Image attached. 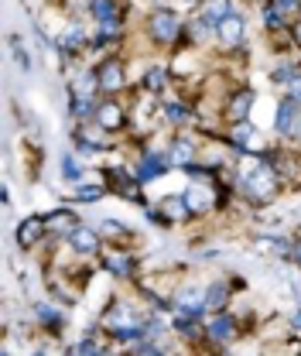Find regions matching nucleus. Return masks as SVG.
I'll use <instances>...</instances> for the list:
<instances>
[{
    "mask_svg": "<svg viewBox=\"0 0 301 356\" xmlns=\"http://www.w3.org/2000/svg\"><path fill=\"white\" fill-rule=\"evenodd\" d=\"M260 21H263V28H270V31H281V28L288 24V21H284V17H281L274 7H270V3L263 7V17H260Z\"/></svg>",
    "mask_w": 301,
    "mask_h": 356,
    "instance_id": "38",
    "label": "nucleus"
},
{
    "mask_svg": "<svg viewBox=\"0 0 301 356\" xmlns=\"http://www.w3.org/2000/svg\"><path fill=\"white\" fill-rule=\"evenodd\" d=\"M147 31L158 44H174L181 38V21H178V14L172 7H154V14L147 21Z\"/></svg>",
    "mask_w": 301,
    "mask_h": 356,
    "instance_id": "4",
    "label": "nucleus"
},
{
    "mask_svg": "<svg viewBox=\"0 0 301 356\" xmlns=\"http://www.w3.org/2000/svg\"><path fill=\"white\" fill-rule=\"evenodd\" d=\"M130 353L161 356V353H168V346H161V339H154V336H140V339H133V343H130Z\"/></svg>",
    "mask_w": 301,
    "mask_h": 356,
    "instance_id": "31",
    "label": "nucleus"
},
{
    "mask_svg": "<svg viewBox=\"0 0 301 356\" xmlns=\"http://www.w3.org/2000/svg\"><path fill=\"white\" fill-rule=\"evenodd\" d=\"M69 92H72V96H86V99H96V92H103V89H99V72H96V69H79V76L72 79Z\"/></svg>",
    "mask_w": 301,
    "mask_h": 356,
    "instance_id": "22",
    "label": "nucleus"
},
{
    "mask_svg": "<svg viewBox=\"0 0 301 356\" xmlns=\"http://www.w3.org/2000/svg\"><path fill=\"white\" fill-rule=\"evenodd\" d=\"M144 86H147V92H161L168 86V69L165 65H151L147 76H144Z\"/></svg>",
    "mask_w": 301,
    "mask_h": 356,
    "instance_id": "32",
    "label": "nucleus"
},
{
    "mask_svg": "<svg viewBox=\"0 0 301 356\" xmlns=\"http://www.w3.org/2000/svg\"><path fill=\"white\" fill-rule=\"evenodd\" d=\"M298 120H301V103L295 96H284L277 103V113H274V134L284 137V140H291L295 131H298Z\"/></svg>",
    "mask_w": 301,
    "mask_h": 356,
    "instance_id": "7",
    "label": "nucleus"
},
{
    "mask_svg": "<svg viewBox=\"0 0 301 356\" xmlns=\"http://www.w3.org/2000/svg\"><path fill=\"white\" fill-rule=\"evenodd\" d=\"M288 96H295V99H298V103H301V79H298V83H295V86H288Z\"/></svg>",
    "mask_w": 301,
    "mask_h": 356,
    "instance_id": "40",
    "label": "nucleus"
},
{
    "mask_svg": "<svg viewBox=\"0 0 301 356\" xmlns=\"http://www.w3.org/2000/svg\"><path fill=\"white\" fill-rule=\"evenodd\" d=\"M254 89H243V92H236L233 99H229V106H226V117H229V124L233 120H247L250 117V110H254Z\"/></svg>",
    "mask_w": 301,
    "mask_h": 356,
    "instance_id": "24",
    "label": "nucleus"
},
{
    "mask_svg": "<svg viewBox=\"0 0 301 356\" xmlns=\"http://www.w3.org/2000/svg\"><path fill=\"white\" fill-rule=\"evenodd\" d=\"M284 21H295V17H301V0H267Z\"/></svg>",
    "mask_w": 301,
    "mask_h": 356,
    "instance_id": "35",
    "label": "nucleus"
},
{
    "mask_svg": "<svg viewBox=\"0 0 301 356\" xmlns=\"http://www.w3.org/2000/svg\"><path fill=\"white\" fill-rule=\"evenodd\" d=\"M254 243H257V250H263V254H274L277 261H291V243L295 240H288V236H281V233H257L254 236Z\"/></svg>",
    "mask_w": 301,
    "mask_h": 356,
    "instance_id": "15",
    "label": "nucleus"
},
{
    "mask_svg": "<svg viewBox=\"0 0 301 356\" xmlns=\"http://www.w3.org/2000/svg\"><path fill=\"white\" fill-rule=\"evenodd\" d=\"M168 161H172V168H188L195 161V140L174 137L172 144H168Z\"/></svg>",
    "mask_w": 301,
    "mask_h": 356,
    "instance_id": "20",
    "label": "nucleus"
},
{
    "mask_svg": "<svg viewBox=\"0 0 301 356\" xmlns=\"http://www.w3.org/2000/svg\"><path fill=\"white\" fill-rule=\"evenodd\" d=\"M35 312V318H38V325H44L48 332H62V325H65V315L58 305H51V302H35L31 305Z\"/></svg>",
    "mask_w": 301,
    "mask_h": 356,
    "instance_id": "19",
    "label": "nucleus"
},
{
    "mask_svg": "<svg viewBox=\"0 0 301 356\" xmlns=\"http://www.w3.org/2000/svg\"><path fill=\"white\" fill-rule=\"evenodd\" d=\"M106 178V188H113L120 199H127L133 206H140V209H147L151 202L144 199V192H140V181L133 178V168H124V165H113V168H106L103 172Z\"/></svg>",
    "mask_w": 301,
    "mask_h": 356,
    "instance_id": "3",
    "label": "nucleus"
},
{
    "mask_svg": "<svg viewBox=\"0 0 301 356\" xmlns=\"http://www.w3.org/2000/svg\"><path fill=\"white\" fill-rule=\"evenodd\" d=\"M247 38V17L240 14V10H233L219 28H215V42L222 44V48H240Z\"/></svg>",
    "mask_w": 301,
    "mask_h": 356,
    "instance_id": "9",
    "label": "nucleus"
},
{
    "mask_svg": "<svg viewBox=\"0 0 301 356\" xmlns=\"http://www.w3.org/2000/svg\"><path fill=\"white\" fill-rule=\"evenodd\" d=\"M89 10L99 21V28H106V31H117L120 28V7H117V0H89Z\"/></svg>",
    "mask_w": 301,
    "mask_h": 356,
    "instance_id": "17",
    "label": "nucleus"
},
{
    "mask_svg": "<svg viewBox=\"0 0 301 356\" xmlns=\"http://www.w3.org/2000/svg\"><path fill=\"white\" fill-rule=\"evenodd\" d=\"M99 236H103L99 229H92V226H83V222H79V226L65 236V243H69L76 254L89 257V254H96V250H99Z\"/></svg>",
    "mask_w": 301,
    "mask_h": 356,
    "instance_id": "13",
    "label": "nucleus"
},
{
    "mask_svg": "<svg viewBox=\"0 0 301 356\" xmlns=\"http://www.w3.org/2000/svg\"><path fill=\"white\" fill-rule=\"evenodd\" d=\"M295 140H298V144H301V120H298V131H295Z\"/></svg>",
    "mask_w": 301,
    "mask_h": 356,
    "instance_id": "42",
    "label": "nucleus"
},
{
    "mask_svg": "<svg viewBox=\"0 0 301 356\" xmlns=\"http://www.w3.org/2000/svg\"><path fill=\"white\" fill-rule=\"evenodd\" d=\"M233 10H236V7H233V0H206L199 17H202V21H206V24L215 31V28H219V24H222V21L233 14Z\"/></svg>",
    "mask_w": 301,
    "mask_h": 356,
    "instance_id": "23",
    "label": "nucleus"
},
{
    "mask_svg": "<svg viewBox=\"0 0 301 356\" xmlns=\"http://www.w3.org/2000/svg\"><path fill=\"white\" fill-rule=\"evenodd\" d=\"M236 188L243 192L247 202L267 206V202L277 195V168H274L270 161H263V158H254V165L236 175Z\"/></svg>",
    "mask_w": 301,
    "mask_h": 356,
    "instance_id": "1",
    "label": "nucleus"
},
{
    "mask_svg": "<svg viewBox=\"0 0 301 356\" xmlns=\"http://www.w3.org/2000/svg\"><path fill=\"white\" fill-rule=\"evenodd\" d=\"M44 222H48V236H69L76 226H79V213H72L69 206H58V209H51L48 216H44Z\"/></svg>",
    "mask_w": 301,
    "mask_h": 356,
    "instance_id": "14",
    "label": "nucleus"
},
{
    "mask_svg": "<svg viewBox=\"0 0 301 356\" xmlns=\"http://www.w3.org/2000/svg\"><path fill=\"white\" fill-rule=\"evenodd\" d=\"M165 332H168V325L161 322V315L147 312V318H144V336H154V339H161Z\"/></svg>",
    "mask_w": 301,
    "mask_h": 356,
    "instance_id": "37",
    "label": "nucleus"
},
{
    "mask_svg": "<svg viewBox=\"0 0 301 356\" xmlns=\"http://www.w3.org/2000/svg\"><path fill=\"white\" fill-rule=\"evenodd\" d=\"M158 209L165 213V220L168 222H185V220H192V216H195V213L188 209L185 195H165V199L158 202Z\"/></svg>",
    "mask_w": 301,
    "mask_h": 356,
    "instance_id": "21",
    "label": "nucleus"
},
{
    "mask_svg": "<svg viewBox=\"0 0 301 356\" xmlns=\"http://www.w3.org/2000/svg\"><path fill=\"white\" fill-rule=\"evenodd\" d=\"M55 48L62 51V58H76L83 48H86V31L79 28V24H69L62 35H58V42H55Z\"/></svg>",
    "mask_w": 301,
    "mask_h": 356,
    "instance_id": "16",
    "label": "nucleus"
},
{
    "mask_svg": "<svg viewBox=\"0 0 301 356\" xmlns=\"http://www.w3.org/2000/svg\"><path fill=\"white\" fill-rule=\"evenodd\" d=\"M42 236H48V222H44V216H24V220L17 222V229H14V243L21 247V250H31Z\"/></svg>",
    "mask_w": 301,
    "mask_h": 356,
    "instance_id": "10",
    "label": "nucleus"
},
{
    "mask_svg": "<svg viewBox=\"0 0 301 356\" xmlns=\"http://www.w3.org/2000/svg\"><path fill=\"white\" fill-rule=\"evenodd\" d=\"M168 168H172L168 151H140V158H137V165H133V178H137L140 185H151L154 178L168 175Z\"/></svg>",
    "mask_w": 301,
    "mask_h": 356,
    "instance_id": "6",
    "label": "nucleus"
},
{
    "mask_svg": "<svg viewBox=\"0 0 301 356\" xmlns=\"http://www.w3.org/2000/svg\"><path fill=\"white\" fill-rule=\"evenodd\" d=\"M181 3H188V7H195V3H199V0H181Z\"/></svg>",
    "mask_w": 301,
    "mask_h": 356,
    "instance_id": "43",
    "label": "nucleus"
},
{
    "mask_svg": "<svg viewBox=\"0 0 301 356\" xmlns=\"http://www.w3.org/2000/svg\"><path fill=\"white\" fill-rule=\"evenodd\" d=\"M291 325H295V329H301V305L291 312Z\"/></svg>",
    "mask_w": 301,
    "mask_h": 356,
    "instance_id": "41",
    "label": "nucleus"
},
{
    "mask_svg": "<svg viewBox=\"0 0 301 356\" xmlns=\"http://www.w3.org/2000/svg\"><path fill=\"white\" fill-rule=\"evenodd\" d=\"M103 267H106L113 277H120V281H127V277L137 274V261L127 257V254H106V257H103Z\"/></svg>",
    "mask_w": 301,
    "mask_h": 356,
    "instance_id": "25",
    "label": "nucleus"
},
{
    "mask_svg": "<svg viewBox=\"0 0 301 356\" xmlns=\"http://www.w3.org/2000/svg\"><path fill=\"white\" fill-rule=\"evenodd\" d=\"M62 178L72 181V185H83V181H86V168H83V161L76 158V151H65V154H62Z\"/></svg>",
    "mask_w": 301,
    "mask_h": 356,
    "instance_id": "27",
    "label": "nucleus"
},
{
    "mask_svg": "<svg viewBox=\"0 0 301 356\" xmlns=\"http://www.w3.org/2000/svg\"><path fill=\"white\" fill-rule=\"evenodd\" d=\"M144 318H147V312L133 309L130 302H113L110 309L103 312V329H106V336H113V339H120V343H133V339H140L144 336Z\"/></svg>",
    "mask_w": 301,
    "mask_h": 356,
    "instance_id": "2",
    "label": "nucleus"
},
{
    "mask_svg": "<svg viewBox=\"0 0 301 356\" xmlns=\"http://www.w3.org/2000/svg\"><path fill=\"white\" fill-rule=\"evenodd\" d=\"M229 295H233V288H229L226 281H213V284H206V309H209V312L226 309Z\"/></svg>",
    "mask_w": 301,
    "mask_h": 356,
    "instance_id": "26",
    "label": "nucleus"
},
{
    "mask_svg": "<svg viewBox=\"0 0 301 356\" xmlns=\"http://www.w3.org/2000/svg\"><path fill=\"white\" fill-rule=\"evenodd\" d=\"M161 117H165L172 127H188V124H192V110L181 106V103H161Z\"/></svg>",
    "mask_w": 301,
    "mask_h": 356,
    "instance_id": "29",
    "label": "nucleus"
},
{
    "mask_svg": "<svg viewBox=\"0 0 301 356\" xmlns=\"http://www.w3.org/2000/svg\"><path fill=\"white\" fill-rule=\"evenodd\" d=\"M103 236H110V240H127L130 236V229L124 226L120 220H99V226H96Z\"/></svg>",
    "mask_w": 301,
    "mask_h": 356,
    "instance_id": "34",
    "label": "nucleus"
},
{
    "mask_svg": "<svg viewBox=\"0 0 301 356\" xmlns=\"http://www.w3.org/2000/svg\"><path fill=\"white\" fill-rule=\"evenodd\" d=\"M69 353H76V356H103L106 353V346H99L92 336H86V339H79L76 346H69Z\"/></svg>",
    "mask_w": 301,
    "mask_h": 356,
    "instance_id": "36",
    "label": "nucleus"
},
{
    "mask_svg": "<svg viewBox=\"0 0 301 356\" xmlns=\"http://www.w3.org/2000/svg\"><path fill=\"white\" fill-rule=\"evenodd\" d=\"M96 124L110 134L124 131V127H127V113H124V106H120L117 99H99V106H96Z\"/></svg>",
    "mask_w": 301,
    "mask_h": 356,
    "instance_id": "12",
    "label": "nucleus"
},
{
    "mask_svg": "<svg viewBox=\"0 0 301 356\" xmlns=\"http://www.w3.org/2000/svg\"><path fill=\"white\" fill-rule=\"evenodd\" d=\"M96 72H99V89L110 96V92H117V89H124V65L117 62V58H110V62H103V65H96Z\"/></svg>",
    "mask_w": 301,
    "mask_h": 356,
    "instance_id": "18",
    "label": "nucleus"
},
{
    "mask_svg": "<svg viewBox=\"0 0 301 356\" xmlns=\"http://www.w3.org/2000/svg\"><path fill=\"white\" fill-rule=\"evenodd\" d=\"M291 264H298L301 267V236L291 243Z\"/></svg>",
    "mask_w": 301,
    "mask_h": 356,
    "instance_id": "39",
    "label": "nucleus"
},
{
    "mask_svg": "<svg viewBox=\"0 0 301 356\" xmlns=\"http://www.w3.org/2000/svg\"><path fill=\"white\" fill-rule=\"evenodd\" d=\"M301 79V62H281L274 72H270V83L274 86H295Z\"/></svg>",
    "mask_w": 301,
    "mask_h": 356,
    "instance_id": "28",
    "label": "nucleus"
},
{
    "mask_svg": "<svg viewBox=\"0 0 301 356\" xmlns=\"http://www.w3.org/2000/svg\"><path fill=\"white\" fill-rule=\"evenodd\" d=\"M103 195H106V185H76V192H72L76 202H99Z\"/></svg>",
    "mask_w": 301,
    "mask_h": 356,
    "instance_id": "33",
    "label": "nucleus"
},
{
    "mask_svg": "<svg viewBox=\"0 0 301 356\" xmlns=\"http://www.w3.org/2000/svg\"><path fill=\"white\" fill-rule=\"evenodd\" d=\"M206 339H209L213 346L233 343V339H236V318H233L226 309H219L213 318H209V325H206Z\"/></svg>",
    "mask_w": 301,
    "mask_h": 356,
    "instance_id": "8",
    "label": "nucleus"
},
{
    "mask_svg": "<svg viewBox=\"0 0 301 356\" xmlns=\"http://www.w3.org/2000/svg\"><path fill=\"white\" fill-rule=\"evenodd\" d=\"M181 195H185V202H188V209H192L195 216H199V213H209V209H215V202H219V199H215V192L209 188V181H192Z\"/></svg>",
    "mask_w": 301,
    "mask_h": 356,
    "instance_id": "11",
    "label": "nucleus"
},
{
    "mask_svg": "<svg viewBox=\"0 0 301 356\" xmlns=\"http://www.w3.org/2000/svg\"><path fill=\"white\" fill-rule=\"evenodd\" d=\"M10 55H14V65H17V72H24V76H28V72H31V69H35V62H31V51H28V48H24V42H21V38H17V35H10Z\"/></svg>",
    "mask_w": 301,
    "mask_h": 356,
    "instance_id": "30",
    "label": "nucleus"
},
{
    "mask_svg": "<svg viewBox=\"0 0 301 356\" xmlns=\"http://www.w3.org/2000/svg\"><path fill=\"white\" fill-rule=\"evenodd\" d=\"M72 147H76L79 154H103V151L110 147V131H103L96 120H92V124H79V127L72 131Z\"/></svg>",
    "mask_w": 301,
    "mask_h": 356,
    "instance_id": "5",
    "label": "nucleus"
}]
</instances>
